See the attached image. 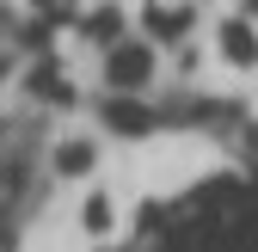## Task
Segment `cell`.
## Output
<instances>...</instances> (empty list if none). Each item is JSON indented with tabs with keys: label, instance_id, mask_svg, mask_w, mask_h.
Segmentation results:
<instances>
[{
	"label": "cell",
	"instance_id": "6da1fadb",
	"mask_svg": "<svg viewBox=\"0 0 258 252\" xmlns=\"http://www.w3.org/2000/svg\"><path fill=\"white\" fill-rule=\"evenodd\" d=\"M148 74H154V49H148V43L117 37V43H111V55H105V80H111L117 92H142V86H148Z\"/></svg>",
	"mask_w": 258,
	"mask_h": 252
},
{
	"label": "cell",
	"instance_id": "7a4b0ae2",
	"mask_svg": "<svg viewBox=\"0 0 258 252\" xmlns=\"http://www.w3.org/2000/svg\"><path fill=\"white\" fill-rule=\"evenodd\" d=\"M55 166H61V172H86V166H92V142H68V148H55Z\"/></svg>",
	"mask_w": 258,
	"mask_h": 252
},
{
	"label": "cell",
	"instance_id": "3957f363",
	"mask_svg": "<svg viewBox=\"0 0 258 252\" xmlns=\"http://www.w3.org/2000/svg\"><path fill=\"white\" fill-rule=\"evenodd\" d=\"M221 43H228V55H234V61H252V55H258V49H252V37H246V25H240V19H234L228 31H221Z\"/></svg>",
	"mask_w": 258,
	"mask_h": 252
},
{
	"label": "cell",
	"instance_id": "277c9868",
	"mask_svg": "<svg viewBox=\"0 0 258 252\" xmlns=\"http://www.w3.org/2000/svg\"><path fill=\"white\" fill-rule=\"evenodd\" d=\"M37 7H55V0H37Z\"/></svg>",
	"mask_w": 258,
	"mask_h": 252
},
{
	"label": "cell",
	"instance_id": "5b68a950",
	"mask_svg": "<svg viewBox=\"0 0 258 252\" xmlns=\"http://www.w3.org/2000/svg\"><path fill=\"white\" fill-rule=\"evenodd\" d=\"M252 7H258V0H252Z\"/></svg>",
	"mask_w": 258,
	"mask_h": 252
}]
</instances>
